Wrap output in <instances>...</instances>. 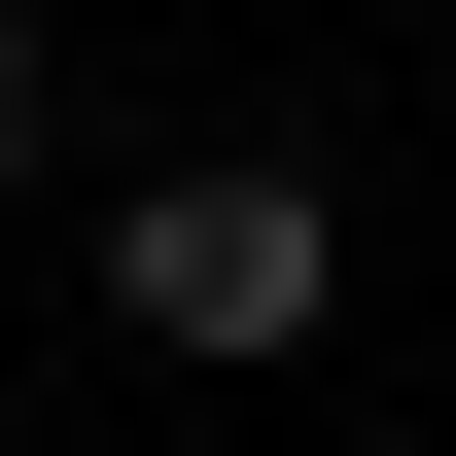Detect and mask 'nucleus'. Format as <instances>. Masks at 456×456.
I'll return each instance as SVG.
<instances>
[{"mask_svg": "<svg viewBox=\"0 0 456 456\" xmlns=\"http://www.w3.org/2000/svg\"><path fill=\"white\" fill-rule=\"evenodd\" d=\"M106 281H141V351H316L351 246H316V175H141V211H106Z\"/></svg>", "mask_w": 456, "mask_h": 456, "instance_id": "f257e3e1", "label": "nucleus"}, {"mask_svg": "<svg viewBox=\"0 0 456 456\" xmlns=\"http://www.w3.org/2000/svg\"><path fill=\"white\" fill-rule=\"evenodd\" d=\"M0 141H36V0H0Z\"/></svg>", "mask_w": 456, "mask_h": 456, "instance_id": "f03ea898", "label": "nucleus"}]
</instances>
